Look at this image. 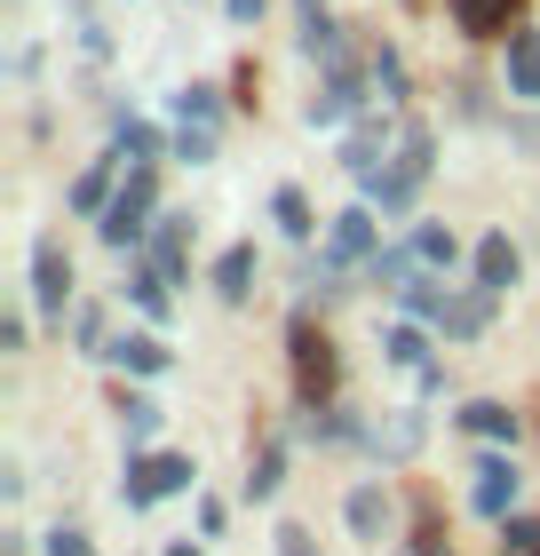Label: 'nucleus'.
Listing matches in <instances>:
<instances>
[{"label":"nucleus","mask_w":540,"mask_h":556,"mask_svg":"<svg viewBox=\"0 0 540 556\" xmlns=\"http://www.w3.org/2000/svg\"><path fill=\"white\" fill-rule=\"evenodd\" d=\"M104 247H136L143 231H151V160H127V184L104 199Z\"/></svg>","instance_id":"obj_2"},{"label":"nucleus","mask_w":540,"mask_h":556,"mask_svg":"<svg viewBox=\"0 0 540 556\" xmlns=\"http://www.w3.org/2000/svg\"><path fill=\"white\" fill-rule=\"evenodd\" d=\"M278 556H318V541L302 533V525H278Z\"/></svg>","instance_id":"obj_33"},{"label":"nucleus","mask_w":540,"mask_h":556,"mask_svg":"<svg viewBox=\"0 0 540 556\" xmlns=\"http://www.w3.org/2000/svg\"><path fill=\"white\" fill-rule=\"evenodd\" d=\"M215 294L223 302H247L254 294V247H230V255L215 263Z\"/></svg>","instance_id":"obj_15"},{"label":"nucleus","mask_w":540,"mask_h":556,"mask_svg":"<svg viewBox=\"0 0 540 556\" xmlns=\"http://www.w3.org/2000/svg\"><path fill=\"white\" fill-rule=\"evenodd\" d=\"M33 302H40V318H64V302H72V263L56 239L33 247Z\"/></svg>","instance_id":"obj_6"},{"label":"nucleus","mask_w":540,"mask_h":556,"mask_svg":"<svg viewBox=\"0 0 540 556\" xmlns=\"http://www.w3.org/2000/svg\"><path fill=\"white\" fill-rule=\"evenodd\" d=\"M374 80H381V96H398V88H405V64L390 56V48H381V56H374Z\"/></svg>","instance_id":"obj_32"},{"label":"nucleus","mask_w":540,"mask_h":556,"mask_svg":"<svg viewBox=\"0 0 540 556\" xmlns=\"http://www.w3.org/2000/svg\"><path fill=\"white\" fill-rule=\"evenodd\" d=\"M112 151H120V160H151V151H160V136H151L143 119H120V136H112Z\"/></svg>","instance_id":"obj_25"},{"label":"nucleus","mask_w":540,"mask_h":556,"mask_svg":"<svg viewBox=\"0 0 540 556\" xmlns=\"http://www.w3.org/2000/svg\"><path fill=\"white\" fill-rule=\"evenodd\" d=\"M127 294H136L151 318H167V270H160V263H136V270H127Z\"/></svg>","instance_id":"obj_18"},{"label":"nucleus","mask_w":540,"mask_h":556,"mask_svg":"<svg viewBox=\"0 0 540 556\" xmlns=\"http://www.w3.org/2000/svg\"><path fill=\"white\" fill-rule=\"evenodd\" d=\"M184 255H191V223H184V215H160V231H151V263L175 278V270H184Z\"/></svg>","instance_id":"obj_14"},{"label":"nucleus","mask_w":540,"mask_h":556,"mask_svg":"<svg viewBox=\"0 0 540 556\" xmlns=\"http://www.w3.org/2000/svg\"><path fill=\"white\" fill-rule=\"evenodd\" d=\"M271 215H278V231H287V239H311V231H318V223H311V199H302L294 184L271 199Z\"/></svg>","instance_id":"obj_20"},{"label":"nucleus","mask_w":540,"mask_h":556,"mask_svg":"<svg viewBox=\"0 0 540 556\" xmlns=\"http://www.w3.org/2000/svg\"><path fill=\"white\" fill-rule=\"evenodd\" d=\"M390 358H398V366H429V342H422V326H398V334H390Z\"/></svg>","instance_id":"obj_27"},{"label":"nucleus","mask_w":540,"mask_h":556,"mask_svg":"<svg viewBox=\"0 0 540 556\" xmlns=\"http://www.w3.org/2000/svg\"><path fill=\"white\" fill-rule=\"evenodd\" d=\"M414 255H422V270H453V255H461V247H453V231H445V223H422V231H414Z\"/></svg>","instance_id":"obj_19"},{"label":"nucleus","mask_w":540,"mask_h":556,"mask_svg":"<svg viewBox=\"0 0 540 556\" xmlns=\"http://www.w3.org/2000/svg\"><path fill=\"white\" fill-rule=\"evenodd\" d=\"M477 287H493V294H508V287H517V247H508L501 231L477 247Z\"/></svg>","instance_id":"obj_13"},{"label":"nucleus","mask_w":540,"mask_h":556,"mask_svg":"<svg viewBox=\"0 0 540 556\" xmlns=\"http://www.w3.org/2000/svg\"><path fill=\"white\" fill-rule=\"evenodd\" d=\"M414 263H422V255H414V247H405V255H398V247H390V255H374L366 270H374V287H390V294H405V287H414Z\"/></svg>","instance_id":"obj_22"},{"label":"nucleus","mask_w":540,"mask_h":556,"mask_svg":"<svg viewBox=\"0 0 540 556\" xmlns=\"http://www.w3.org/2000/svg\"><path fill=\"white\" fill-rule=\"evenodd\" d=\"M477 509H485V517H508V509H517V469H508V462H477Z\"/></svg>","instance_id":"obj_9"},{"label":"nucleus","mask_w":540,"mask_h":556,"mask_svg":"<svg viewBox=\"0 0 540 556\" xmlns=\"http://www.w3.org/2000/svg\"><path fill=\"white\" fill-rule=\"evenodd\" d=\"M175 119H184V128H215V119H223V96H215V88H184V96H175Z\"/></svg>","instance_id":"obj_21"},{"label":"nucleus","mask_w":540,"mask_h":556,"mask_svg":"<svg viewBox=\"0 0 540 556\" xmlns=\"http://www.w3.org/2000/svg\"><path fill=\"white\" fill-rule=\"evenodd\" d=\"M374 255H381V239H374V207L334 215V231H326V263H334V270H350V263H374Z\"/></svg>","instance_id":"obj_5"},{"label":"nucleus","mask_w":540,"mask_h":556,"mask_svg":"<svg viewBox=\"0 0 540 556\" xmlns=\"http://www.w3.org/2000/svg\"><path fill=\"white\" fill-rule=\"evenodd\" d=\"M461 429H469V438H493V445H508V438H517V414H508L501 406V397H477V406H461Z\"/></svg>","instance_id":"obj_10"},{"label":"nucleus","mask_w":540,"mask_h":556,"mask_svg":"<svg viewBox=\"0 0 540 556\" xmlns=\"http://www.w3.org/2000/svg\"><path fill=\"white\" fill-rule=\"evenodd\" d=\"M381 445H390V453H414V445H422V421H414V414H398V421H390V438H381Z\"/></svg>","instance_id":"obj_30"},{"label":"nucleus","mask_w":540,"mask_h":556,"mask_svg":"<svg viewBox=\"0 0 540 556\" xmlns=\"http://www.w3.org/2000/svg\"><path fill=\"white\" fill-rule=\"evenodd\" d=\"M357 104H366V96H357V80H350L342 64H334V80L311 96V128H342V119H350Z\"/></svg>","instance_id":"obj_8"},{"label":"nucleus","mask_w":540,"mask_h":556,"mask_svg":"<svg viewBox=\"0 0 540 556\" xmlns=\"http://www.w3.org/2000/svg\"><path fill=\"white\" fill-rule=\"evenodd\" d=\"M278 477H287V445H263V462H254V477H247V501H271Z\"/></svg>","instance_id":"obj_23"},{"label":"nucleus","mask_w":540,"mask_h":556,"mask_svg":"<svg viewBox=\"0 0 540 556\" xmlns=\"http://www.w3.org/2000/svg\"><path fill=\"white\" fill-rule=\"evenodd\" d=\"M287 350H294V390H302V406L311 414H326V397H334V342L318 334L311 318H294V334H287Z\"/></svg>","instance_id":"obj_3"},{"label":"nucleus","mask_w":540,"mask_h":556,"mask_svg":"<svg viewBox=\"0 0 540 556\" xmlns=\"http://www.w3.org/2000/svg\"><path fill=\"white\" fill-rule=\"evenodd\" d=\"M429 151H437V136L422 128V119H405V128H398V151H390L381 167L357 175V184H366V199H381V215L414 207V191L429 184Z\"/></svg>","instance_id":"obj_1"},{"label":"nucleus","mask_w":540,"mask_h":556,"mask_svg":"<svg viewBox=\"0 0 540 556\" xmlns=\"http://www.w3.org/2000/svg\"><path fill=\"white\" fill-rule=\"evenodd\" d=\"M191 485V462L184 453H136V462H127V509H151V501H167V493H184Z\"/></svg>","instance_id":"obj_4"},{"label":"nucleus","mask_w":540,"mask_h":556,"mask_svg":"<svg viewBox=\"0 0 540 556\" xmlns=\"http://www.w3.org/2000/svg\"><path fill=\"white\" fill-rule=\"evenodd\" d=\"M508 88L540 104V33H508Z\"/></svg>","instance_id":"obj_11"},{"label":"nucleus","mask_w":540,"mask_h":556,"mask_svg":"<svg viewBox=\"0 0 540 556\" xmlns=\"http://www.w3.org/2000/svg\"><path fill=\"white\" fill-rule=\"evenodd\" d=\"M48 556H96V541L80 533V525H56V533H48Z\"/></svg>","instance_id":"obj_28"},{"label":"nucleus","mask_w":540,"mask_h":556,"mask_svg":"<svg viewBox=\"0 0 540 556\" xmlns=\"http://www.w3.org/2000/svg\"><path fill=\"white\" fill-rule=\"evenodd\" d=\"M104 199H112V160H96V167H80V184H72V215H104Z\"/></svg>","instance_id":"obj_17"},{"label":"nucleus","mask_w":540,"mask_h":556,"mask_svg":"<svg viewBox=\"0 0 540 556\" xmlns=\"http://www.w3.org/2000/svg\"><path fill=\"white\" fill-rule=\"evenodd\" d=\"M350 533H357V541H381V533H390V493H381V485H357V493H350Z\"/></svg>","instance_id":"obj_12"},{"label":"nucleus","mask_w":540,"mask_h":556,"mask_svg":"<svg viewBox=\"0 0 540 556\" xmlns=\"http://www.w3.org/2000/svg\"><path fill=\"white\" fill-rule=\"evenodd\" d=\"M120 421H127V445H143L151 429H160V406H151V397H127V406H120Z\"/></svg>","instance_id":"obj_26"},{"label":"nucleus","mask_w":540,"mask_h":556,"mask_svg":"<svg viewBox=\"0 0 540 556\" xmlns=\"http://www.w3.org/2000/svg\"><path fill=\"white\" fill-rule=\"evenodd\" d=\"M175 151H184L191 167H199V160H215V128H184V136H175Z\"/></svg>","instance_id":"obj_29"},{"label":"nucleus","mask_w":540,"mask_h":556,"mask_svg":"<svg viewBox=\"0 0 540 556\" xmlns=\"http://www.w3.org/2000/svg\"><path fill=\"white\" fill-rule=\"evenodd\" d=\"M72 334H80V350H96V358H104V311H80V326H72Z\"/></svg>","instance_id":"obj_31"},{"label":"nucleus","mask_w":540,"mask_h":556,"mask_svg":"<svg viewBox=\"0 0 540 556\" xmlns=\"http://www.w3.org/2000/svg\"><path fill=\"white\" fill-rule=\"evenodd\" d=\"M167 556H199V548H191V541H184V548H167Z\"/></svg>","instance_id":"obj_35"},{"label":"nucleus","mask_w":540,"mask_h":556,"mask_svg":"<svg viewBox=\"0 0 540 556\" xmlns=\"http://www.w3.org/2000/svg\"><path fill=\"white\" fill-rule=\"evenodd\" d=\"M501 556H540V517H508L501 525Z\"/></svg>","instance_id":"obj_24"},{"label":"nucleus","mask_w":540,"mask_h":556,"mask_svg":"<svg viewBox=\"0 0 540 556\" xmlns=\"http://www.w3.org/2000/svg\"><path fill=\"white\" fill-rule=\"evenodd\" d=\"M104 358H120L127 374H160V366H167V342H160V334H127V342L104 350Z\"/></svg>","instance_id":"obj_16"},{"label":"nucleus","mask_w":540,"mask_h":556,"mask_svg":"<svg viewBox=\"0 0 540 556\" xmlns=\"http://www.w3.org/2000/svg\"><path fill=\"white\" fill-rule=\"evenodd\" d=\"M414 556H453L445 533H437V517H422V533H414Z\"/></svg>","instance_id":"obj_34"},{"label":"nucleus","mask_w":540,"mask_h":556,"mask_svg":"<svg viewBox=\"0 0 540 556\" xmlns=\"http://www.w3.org/2000/svg\"><path fill=\"white\" fill-rule=\"evenodd\" d=\"M517 9H525V0H453V33L493 40V33H508V24H517Z\"/></svg>","instance_id":"obj_7"}]
</instances>
